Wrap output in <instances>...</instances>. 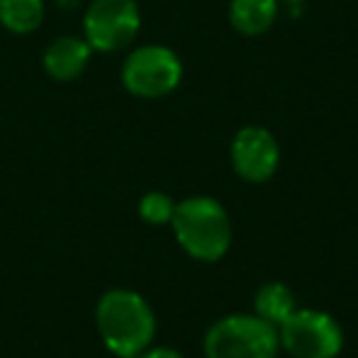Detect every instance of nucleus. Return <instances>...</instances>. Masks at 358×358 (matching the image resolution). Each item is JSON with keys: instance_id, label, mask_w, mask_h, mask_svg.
<instances>
[{"instance_id": "4", "label": "nucleus", "mask_w": 358, "mask_h": 358, "mask_svg": "<svg viewBox=\"0 0 358 358\" xmlns=\"http://www.w3.org/2000/svg\"><path fill=\"white\" fill-rule=\"evenodd\" d=\"M185 76V64L174 50L164 45H143L133 50L123 62L120 81L125 91L138 99H162L169 96Z\"/></svg>"}, {"instance_id": "5", "label": "nucleus", "mask_w": 358, "mask_h": 358, "mask_svg": "<svg viewBox=\"0 0 358 358\" xmlns=\"http://www.w3.org/2000/svg\"><path fill=\"white\" fill-rule=\"evenodd\" d=\"M280 348L292 358H336L343 348V329L322 309H297L278 327Z\"/></svg>"}, {"instance_id": "8", "label": "nucleus", "mask_w": 358, "mask_h": 358, "mask_svg": "<svg viewBox=\"0 0 358 358\" xmlns=\"http://www.w3.org/2000/svg\"><path fill=\"white\" fill-rule=\"evenodd\" d=\"M91 45L84 37L76 35H62L42 55V66L55 81H74L86 71L91 62Z\"/></svg>"}, {"instance_id": "14", "label": "nucleus", "mask_w": 358, "mask_h": 358, "mask_svg": "<svg viewBox=\"0 0 358 358\" xmlns=\"http://www.w3.org/2000/svg\"><path fill=\"white\" fill-rule=\"evenodd\" d=\"M280 3H287V6H302L304 0H280Z\"/></svg>"}, {"instance_id": "13", "label": "nucleus", "mask_w": 358, "mask_h": 358, "mask_svg": "<svg viewBox=\"0 0 358 358\" xmlns=\"http://www.w3.org/2000/svg\"><path fill=\"white\" fill-rule=\"evenodd\" d=\"M135 358H185L177 348H169V346H150L145 348L143 353H138Z\"/></svg>"}, {"instance_id": "11", "label": "nucleus", "mask_w": 358, "mask_h": 358, "mask_svg": "<svg viewBox=\"0 0 358 358\" xmlns=\"http://www.w3.org/2000/svg\"><path fill=\"white\" fill-rule=\"evenodd\" d=\"M45 22V0H0V25L13 35H30Z\"/></svg>"}, {"instance_id": "9", "label": "nucleus", "mask_w": 358, "mask_h": 358, "mask_svg": "<svg viewBox=\"0 0 358 358\" xmlns=\"http://www.w3.org/2000/svg\"><path fill=\"white\" fill-rule=\"evenodd\" d=\"M280 15V0H231L229 20L238 35L260 37L275 25Z\"/></svg>"}, {"instance_id": "1", "label": "nucleus", "mask_w": 358, "mask_h": 358, "mask_svg": "<svg viewBox=\"0 0 358 358\" xmlns=\"http://www.w3.org/2000/svg\"><path fill=\"white\" fill-rule=\"evenodd\" d=\"M96 329L113 356L135 358L152 346L157 319L143 294L135 289L113 287L96 302Z\"/></svg>"}, {"instance_id": "2", "label": "nucleus", "mask_w": 358, "mask_h": 358, "mask_svg": "<svg viewBox=\"0 0 358 358\" xmlns=\"http://www.w3.org/2000/svg\"><path fill=\"white\" fill-rule=\"evenodd\" d=\"M169 226L182 250L199 263L221 260L234 238L229 211L214 196H189L177 201Z\"/></svg>"}, {"instance_id": "3", "label": "nucleus", "mask_w": 358, "mask_h": 358, "mask_svg": "<svg viewBox=\"0 0 358 358\" xmlns=\"http://www.w3.org/2000/svg\"><path fill=\"white\" fill-rule=\"evenodd\" d=\"M206 358H278V327L255 314H226L204 334Z\"/></svg>"}, {"instance_id": "12", "label": "nucleus", "mask_w": 358, "mask_h": 358, "mask_svg": "<svg viewBox=\"0 0 358 358\" xmlns=\"http://www.w3.org/2000/svg\"><path fill=\"white\" fill-rule=\"evenodd\" d=\"M177 201L164 192H148L138 201V216L150 226H164L172 221Z\"/></svg>"}, {"instance_id": "10", "label": "nucleus", "mask_w": 358, "mask_h": 358, "mask_svg": "<svg viewBox=\"0 0 358 358\" xmlns=\"http://www.w3.org/2000/svg\"><path fill=\"white\" fill-rule=\"evenodd\" d=\"M297 309V297L285 282H268L255 292L253 314L273 324V327L285 324Z\"/></svg>"}, {"instance_id": "6", "label": "nucleus", "mask_w": 358, "mask_h": 358, "mask_svg": "<svg viewBox=\"0 0 358 358\" xmlns=\"http://www.w3.org/2000/svg\"><path fill=\"white\" fill-rule=\"evenodd\" d=\"M143 25L135 0H91L84 15V40L94 52H120L135 42Z\"/></svg>"}, {"instance_id": "7", "label": "nucleus", "mask_w": 358, "mask_h": 358, "mask_svg": "<svg viewBox=\"0 0 358 358\" xmlns=\"http://www.w3.org/2000/svg\"><path fill=\"white\" fill-rule=\"evenodd\" d=\"M231 164L243 182L263 185L280 167L278 138L263 125H245L231 143Z\"/></svg>"}]
</instances>
